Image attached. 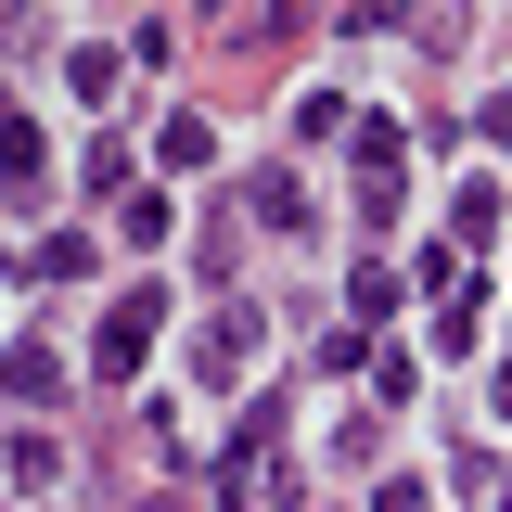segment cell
<instances>
[{"mask_svg":"<svg viewBox=\"0 0 512 512\" xmlns=\"http://www.w3.org/2000/svg\"><path fill=\"white\" fill-rule=\"evenodd\" d=\"M154 333H167V282L116 295V308H103V333H90V384H141V372H154Z\"/></svg>","mask_w":512,"mask_h":512,"instance_id":"1","label":"cell"},{"mask_svg":"<svg viewBox=\"0 0 512 512\" xmlns=\"http://www.w3.org/2000/svg\"><path fill=\"white\" fill-rule=\"evenodd\" d=\"M256 359H269V320H256V308H205V333H192V372H205V397H244Z\"/></svg>","mask_w":512,"mask_h":512,"instance_id":"2","label":"cell"},{"mask_svg":"<svg viewBox=\"0 0 512 512\" xmlns=\"http://www.w3.org/2000/svg\"><path fill=\"white\" fill-rule=\"evenodd\" d=\"M64 384H77V359H64L52 333H13V346H0V397H13V410H64Z\"/></svg>","mask_w":512,"mask_h":512,"instance_id":"3","label":"cell"},{"mask_svg":"<svg viewBox=\"0 0 512 512\" xmlns=\"http://www.w3.org/2000/svg\"><path fill=\"white\" fill-rule=\"evenodd\" d=\"M436 346H448V359H474V346H487V282H474V269L436 295Z\"/></svg>","mask_w":512,"mask_h":512,"instance_id":"4","label":"cell"},{"mask_svg":"<svg viewBox=\"0 0 512 512\" xmlns=\"http://www.w3.org/2000/svg\"><path fill=\"white\" fill-rule=\"evenodd\" d=\"M90 269H103L90 231H39V244H26V282H90Z\"/></svg>","mask_w":512,"mask_h":512,"instance_id":"5","label":"cell"},{"mask_svg":"<svg viewBox=\"0 0 512 512\" xmlns=\"http://www.w3.org/2000/svg\"><path fill=\"white\" fill-rule=\"evenodd\" d=\"M39 167H52V128H39V116H13V103H0V180L26 192Z\"/></svg>","mask_w":512,"mask_h":512,"instance_id":"6","label":"cell"},{"mask_svg":"<svg viewBox=\"0 0 512 512\" xmlns=\"http://www.w3.org/2000/svg\"><path fill=\"white\" fill-rule=\"evenodd\" d=\"M244 205L269 218V231H308V180H295V167H256V180H244Z\"/></svg>","mask_w":512,"mask_h":512,"instance_id":"7","label":"cell"},{"mask_svg":"<svg viewBox=\"0 0 512 512\" xmlns=\"http://www.w3.org/2000/svg\"><path fill=\"white\" fill-rule=\"evenodd\" d=\"M0 487H64V448L26 423V436H0Z\"/></svg>","mask_w":512,"mask_h":512,"instance_id":"8","label":"cell"},{"mask_svg":"<svg viewBox=\"0 0 512 512\" xmlns=\"http://www.w3.org/2000/svg\"><path fill=\"white\" fill-rule=\"evenodd\" d=\"M205 154H218V128H205V116H167V128H154V167H167V180H192Z\"/></svg>","mask_w":512,"mask_h":512,"instance_id":"9","label":"cell"},{"mask_svg":"<svg viewBox=\"0 0 512 512\" xmlns=\"http://www.w3.org/2000/svg\"><path fill=\"white\" fill-rule=\"evenodd\" d=\"M167 231H180V205H167V192H128V205H116V244H141V256H154Z\"/></svg>","mask_w":512,"mask_h":512,"instance_id":"10","label":"cell"},{"mask_svg":"<svg viewBox=\"0 0 512 512\" xmlns=\"http://www.w3.org/2000/svg\"><path fill=\"white\" fill-rule=\"evenodd\" d=\"M448 218H461V256H474V244L512 218V192H500V180H461V205H448Z\"/></svg>","mask_w":512,"mask_h":512,"instance_id":"11","label":"cell"},{"mask_svg":"<svg viewBox=\"0 0 512 512\" xmlns=\"http://www.w3.org/2000/svg\"><path fill=\"white\" fill-rule=\"evenodd\" d=\"M410 397H423V359L410 346H372V410H410Z\"/></svg>","mask_w":512,"mask_h":512,"instance_id":"12","label":"cell"},{"mask_svg":"<svg viewBox=\"0 0 512 512\" xmlns=\"http://www.w3.org/2000/svg\"><path fill=\"white\" fill-rule=\"evenodd\" d=\"M346 308H359V333H372V320L410 308V282H397V269H359V282H346Z\"/></svg>","mask_w":512,"mask_h":512,"instance_id":"13","label":"cell"},{"mask_svg":"<svg viewBox=\"0 0 512 512\" xmlns=\"http://www.w3.org/2000/svg\"><path fill=\"white\" fill-rule=\"evenodd\" d=\"M397 154H410V141H397V116H359V180H397Z\"/></svg>","mask_w":512,"mask_h":512,"instance_id":"14","label":"cell"},{"mask_svg":"<svg viewBox=\"0 0 512 512\" xmlns=\"http://www.w3.org/2000/svg\"><path fill=\"white\" fill-rule=\"evenodd\" d=\"M64 90L77 103H116V52H64Z\"/></svg>","mask_w":512,"mask_h":512,"instance_id":"15","label":"cell"},{"mask_svg":"<svg viewBox=\"0 0 512 512\" xmlns=\"http://www.w3.org/2000/svg\"><path fill=\"white\" fill-rule=\"evenodd\" d=\"M474 141H500V154H512V90H487V103H474Z\"/></svg>","mask_w":512,"mask_h":512,"instance_id":"16","label":"cell"},{"mask_svg":"<svg viewBox=\"0 0 512 512\" xmlns=\"http://www.w3.org/2000/svg\"><path fill=\"white\" fill-rule=\"evenodd\" d=\"M39 39V0H0V52H26Z\"/></svg>","mask_w":512,"mask_h":512,"instance_id":"17","label":"cell"},{"mask_svg":"<svg viewBox=\"0 0 512 512\" xmlns=\"http://www.w3.org/2000/svg\"><path fill=\"white\" fill-rule=\"evenodd\" d=\"M372 512H423V487H410V474H397V487H372Z\"/></svg>","mask_w":512,"mask_h":512,"instance_id":"18","label":"cell"},{"mask_svg":"<svg viewBox=\"0 0 512 512\" xmlns=\"http://www.w3.org/2000/svg\"><path fill=\"white\" fill-rule=\"evenodd\" d=\"M487 397H500V423H512V359H500V384H487Z\"/></svg>","mask_w":512,"mask_h":512,"instance_id":"19","label":"cell"},{"mask_svg":"<svg viewBox=\"0 0 512 512\" xmlns=\"http://www.w3.org/2000/svg\"><path fill=\"white\" fill-rule=\"evenodd\" d=\"M141 512H180V500H141Z\"/></svg>","mask_w":512,"mask_h":512,"instance_id":"20","label":"cell"}]
</instances>
